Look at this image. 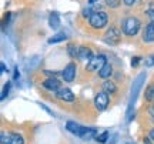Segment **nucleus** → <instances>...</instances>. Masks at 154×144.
I'll return each instance as SVG.
<instances>
[{"instance_id": "cd10ccee", "label": "nucleus", "mask_w": 154, "mask_h": 144, "mask_svg": "<svg viewBox=\"0 0 154 144\" xmlns=\"http://www.w3.org/2000/svg\"><path fill=\"white\" fill-rule=\"evenodd\" d=\"M149 136H150V139L154 141V128H151V130H150V134H149Z\"/></svg>"}, {"instance_id": "dca6fc26", "label": "nucleus", "mask_w": 154, "mask_h": 144, "mask_svg": "<svg viewBox=\"0 0 154 144\" xmlns=\"http://www.w3.org/2000/svg\"><path fill=\"white\" fill-rule=\"evenodd\" d=\"M103 90H104L106 93H110V94H113V93H116V91H117V87H116V84L113 83V81H110V80H106L104 83H103Z\"/></svg>"}, {"instance_id": "bb28decb", "label": "nucleus", "mask_w": 154, "mask_h": 144, "mask_svg": "<svg viewBox=\"0 0 154 144\" xmlns=\"http://www.w3.org/2000/svg\"><path fill=\"white\" fill-rule=\"evenodd\" d=\"M138 61H140V57H134V59L131 60V66H133V67H137Z\"/></svg>"}, {"instance_id": "6e6552de", "label": "nucleus", "mask_w": 154, "mask_h": 144, "mask_svg": "<svg viewBox=\"0 0 154 144\" xmlns=\"http://www.w3.org/2000/svg\"><path fill=\"white\" fill-rule=\"evenodd\" d=\"M120 37H121V32L119 29L116 27H110L107 30V33L104 36V40L109 43V44H117L120 41Z\"/></svg>"}, {"instance_id": "f257e3e1", "label": "nucleus", "mask_w": 154, "mask_h": 144, "mask_svg": "<svg viewBox=\"0 0 154 144\" xmlns=\"http://www.w3.org/2000/svg\"><path fill=\"white\" fill-rule=\"evenodd\" d=\"M140 27H141V23H140V20H138L137 17H127L121 23L123 33L126 34V36H128V37L136 36L140 32Z\"/></svg>"}, {"instance_id": "0eeeda50", "label": "nucleus", "mask_w": 154, "mask_h": 144, "mask_svg": "<svg viewBox=\"0 0 154 144\" xmlns=\"http://www.w3.org/2000/svg\"><path fill=\"white\" fill-rule=\"evenodd\" d=\"M76 64L74 63H69L66 67H64V70L61 72V76H63V80L67 81V83H72L74 81V78H76Z\"/></svg>"}, {"instance_id": "393cba45", "label": "nucleus", "mask_w": 154, "mask_h": 144, "mask_svg": "<svg viewBox=\"0 0 154 144\" xmlns=\"http://www.w3.org/2000/svg\"><path fill=\"white\" fill-rule=\"evenodd\" d=\"M146 64H147V67L154 66V56H151L150 59H147V60H146Z\"/></svg>"}, {"instance_id": "7ed1b4c3", "label": "nucleus", "mask_w": 154, "mask_h": 144, "mask_svg": "<svg viewBox=\"0 0 154 144\" xmlns=\"http://www.w3.org/2000/svg\"><path fill=\"white\" fill-rule=\"evenodd\" d=\"M109 22V16L104 11H94L91 16L88 17V23L93 29H103Z\"/></svg>"}, {"instance_id": "4be33fe9", "label": "nucleus", "mask_w": 154, "mask_h": 144, "mask_svg": "<svg viewBox=\"0 0 154 144\" xmlns=\"http://www.w3.org/2000/svg\"><path fill=\"white\" fill-rule=\"evenodd\" d=\"M0 137H2V144H9L11 139V134H7L6 131H2Z\"/></svg>"}, {"instance_id": "9d476101", "label": "nucleus", "mask_w": 154, "mask_h": 144, "mask_svg": "<svg viewBox=\"0 0 154 144\" xmlns=\"http://www.w3.org/2000/svg\"><path fill=\"white\" fill-rule=\"evenodd\" d=\"M56 94H57V99L59 100H63V101H67V103H73V101H74L73 91L70 89H67V87H61Z\"/></svg>"}, {"instance_id": "f8f14e48", "label": "nucleus", "mask_w": 154, "mask_h": 144, "mask_svg": "<svg viewBox=\"0 0 154 144\" xmlns=\"http://www.w3.org/2000/svg\"><path fill=\"white\" fill-rule=\"evenodd\" d=\"M77 57L80 59V60H90L91 57H93V51L90 47H86V46H80L79 47V54Z\"/></svg>"}, {"instance_id": "2eb2a0df", "label": "nucleus", "mask_w": 154, "mask_h": 144, "mask_svg": "<svg viewBox=\"0 0 154 144\" xmlns=\"http://www.w3.org/2000/svg\"><path fill=\"white\" fill-rule=\"evenodd\" d=\"M64 40H67V36L64 33L59 32V33H56L53 37H50L49 43L50 44H56V43H60V41H64Z\"/></svg>"}, {"instance_id": "aec40b11", "label": "nucleus", "mask_w": 154, "mask_h": 144, "mask_svg": "<svg viewBox=\"0 0 154 144\" xmlns=\"http://www.w3.org/2000/svg\"><path fill=\"white\" fill-rule=\"evenodd\" d=\"M10 87H11V84L7 81V83L3 86V91H2V96H0V99L2 100H5L6 97H7V94H9V91H10Z\"/></svg>"}, {"instance_id": "2f4dec72", "label": "nucleus", "mask_w": 154, "mask_h": 144, "mask_svg": "<svg viewBox=\"0 0 154 144\" xmlns=\"http://www.w3.org/2000/svg\"><path fill=\"white\" fill-rule=\"evenodd\" d=\"M151 120H153V123H154V116H153V118H151Z\"/></svg>"}, {"instance_id": "9b49d317", "label": "nucleus", "mask_w": 154, "mask_h": 144, "mask_svg": "<svg viewBox=\"0 0 154 144\" xmlns=\"http://www.w3.org/2000/svg\"><path fill=\"white\" fill-rule=\"evenodd\" d=\"M143 41L144 43H153L154 41V23L153 22H150L146 26V29H144Z\"/></svg>"}, {"instance_id": "1a4fd4ad", "label": "nucleus", "mask_w": 154, "mask_h": 144, "mask_svg": "<svg viewBox=\"0 0 154 144\" xmlns=\"http://www.w3.org/2000/svg\"><path fill=\"white\" fill-rule=\"evenodd\" d=\"M43 87L46 90H49V91H54V93H57V91L61 89V83L56 77H50V78H47V80H44L43 81Z\"/></svg>"}, {"instance_id": "412c9836", "label": "nucleus", "mask_w": 154, "mask_h": 144, "mask_svg": "<svg viewBox=\"0 0 154 144\" xmlns=\"http://www.w3.org/2000/svg\"><path fill=\"white\" fill-rule=\"evenodd\" d=\"M109 136H110V134L107 133V131H104V133H101L100 136H96V140H97L99 143L104 144L106 141H107V139H109Z\"/></svg>"}, {"instance_id": "ddd939ff", "label": "nucleus", "mask_w": 154, "mask_h": 144, "mask_svg": "<svg viewBox=\"0 0 154 144\" xmlns=\"http://www.w3.org/2000/svg\"><path fill=\"white\" fill-rule=\"evenodd\" d=\"M111 74H113V66H111L110 63H106L104 66L101 67V70L99 72L100 78H104V80L111 77Z\"/></svg>"}, {"instance_id": "39448f33", "label": "nucleus", "mask_w": 154, "mask_h": 144, "mask_svg": "<svg viewBox=\"0 0 154 144\" xmlns=\"http://www.w3.org/2000/svg\"><path fill=\"white\" fill-rule=\"evenodd\" d=\"M109 101H110L109 100V93H106V91H101L94 97V106L99 111H104L107 109V106H109Z\"/></svg>"}, {"instance_id": "20e7f679", "label": "nucleus", "mask_w": 154, "mask_h": 144, "mask_svg": "<svg viewBox=\"0 0 154 144\" xmlns=\"http://www.w3.org/2000/svg\"><path fill=\"white\" fill-rule=\"evenodd\" d=\"M106 63H107L106 56L96 54V56H93V57L88 60L87 66H86V70H88V72H100V70H101V67L104 66Z\"/></svg>"}, {"instance_id": "b1692460", "label": "nucleus", "mask_w": 154, "mask_h": 144, "mask_svg": "<svg viewBox=\"0 0 154 144\" xmlns=\"http://www.w3.org/2000/svg\"><path fill=\"white\" fill-rule=\"evenodd\" d=\"M91 14H93V9H91V7H86V9L83 10V16L84 17H90Z\"/></svg>"}, {"instance_id": "c756f323", "label": "nucleus", "mask_w": 154, "mask_h": 144, "mask_svg": "<svg viewBox=\"0 0 154 144\" xmlns=\"http://www.w3.org/2000/svg\"><path fill=\"white\" fill-rule=\"evenodd\" d=\"M0 66H2V73H5V72H6V67H5V63H2V64H0Z\"/></svg>"}, {"instance_id": "5701e85b", "label": "nucleus", "mask_w": 154, "mask_h": 144, "mask_svg": "<svg viewBox=\"0 0 154 144\" xmlns=\"http://www.w3.org/2000/svg\"><path fill=\"white\" fill-rule=\"evenodd\" d=\"M107 5L110 6L111 9H117L120 6V0H107Z\"/></svg>"}, {"instance_id": "a878e982", "label": "nucleus", "mask_w": 154, "mask_h": 144, "mask_svg": "<svg viewBox=\"0 0 154 144\" xmlns=\"http://www.w3.org/2000/svg\"><path fill=\"white\" fill-rule=\"evenodd\" d=\"M123 2H124V5L126 6H133V5L137 3V0H123Z\"/></svg>"}, {"instance_id": "a211bd4d", "label": "nucleus", "mask_w": 154, "mask_h": 144, "mask_svg": "<svg viewBox=\"0 0 154 144\" xmlns=\"http://www.w3.org/2000/svg\"><path fill=\"white\" fill-rule=\"evenodd\" d=\"M9 144H24V140L20 134L17 133H13L11 134V139H10V143Z\"/></svg>"}, {"instance_id": "f03ea898", "label": "nucleus", "mask_w": 154, "mask_h": 144, "mask_svg": "<svg viewBox=\"0 0 154 144\" xmlns=\"http://www.w3.org/2000/svg\"><path fill=\"white\" fill-rule=\"evenodd\" d=\"M66 128L69 131H72L74 136L77 137H82V139H91L96 136V130L94 128H88V127H83V126H79L76 123L69 121L66 124Z\"/></svg>"}, {"instance_id": "6ab92c4d", "label": "nucleus", "mask_w": 154, "mask_h": 144, "mask_svg": "<svg viewBox=\"0 0 154 144\" xmlns=\"http://www.w3.org/2000/svg\"><path fill=\"white\" fill-rule=\"evenodd\" d=\"M67 51H69V54L72 56V57H77V54H79V47H77L76 44L70 43V44L67 46Z\"/></svg>"}, {"instance_id": "4468645a", "label": "nucleus", "mask_w": 154, "mask_h": 144, "mask_svg": "<svg viewBox=\"0 0 154 144\" xmlns=\"http://www.w3.org/2000/svg\"><path fill=\"white\" fill-rule=\"evenodd\" d=\"M49 26L53 30H57V29L60 27V17L57 13H50L49 16Z\"/></svg>"}, {"instance_id": "7c9ffc66", "label": "nucleus", "mask_w": 154, "mask_h": 144, "mask_svg": "<svg viewBox=\"0 0 154 144\" xmlns=\"http://www.w3.org/2000/svg\"><path fill=\"white\" fill-rule=\"evenodd\" d=\"M90 2V5H93V3H96V2H99V0H88Z\"/></svg>"}, {"instance_id": "f3484780", "label": "nucleus", "mask_w": 154, "mask_h": 144, "mask_svg": "<svg viewBox=\"0 0 154 144\" xmlns=\"http://www.w3.org/2000/svg\"><path fill=\"white\" fill-rule=\"evenodd\" d=\"M147 101H154V84H150L147 90H146V94H144Z\"/></svg>"}, {"instance_id": "c85d7f7f", "label": "nucleus", "mask_w": 154, "mask_h": 144, "mask_svg": "<svg viewBox=\"0 0 154 144\" xmlns=\"http://www.w3.org/2000/svg\"><path fill=\"white\" fill-rule=\"evenodd\" d=\"M13 78H14V80H17V78H19V70H17V67L14 69V77H13Z\"/></svg>"}, {"instance_id": "423d86ee", "label": "nucleus", "mask_w": 154, "mask_h": 144, "mask_svg": "<svg viewBox=\"0 0 154 144\" xmlns=\"http://www.w3.org/2000/svg\"><path fill=\"white\" fill-rule=\"evenodd\" d=\"M144 78H146V74H140L138 76V78L134 81V87H133V93H131V100H130V104H128V114L131 113V106L134 104V101H136V99H137V94H138V91H140V87H141V84H143L144 81Z\"/></svg>"}]
</instances>
